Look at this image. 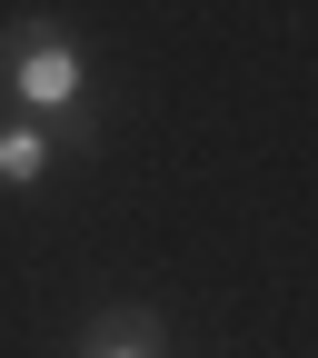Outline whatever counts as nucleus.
Listing matches in <instances>:
<instances>
[{
	"label": "nucleus",
	"mask_w": 318,
	"mask_h": 358,
	"mask_svg": "<svg viewBox=\"0 0 318 358\" xmlns=\"http://www.w3.org/2000/svg\"><path fill=\"white\" fill-rule=\"evenodd\" d=\"M10 90H20L30 110H70L80 90H89V60L70 50L60 30H30V40H20V60H10Z\"/></svg>",
	"instance_id": "nucleus-1"
},
{
	"label": "nucleus",
	"mask_w": 318,
	"mask_h": 358,
	"mask_svg": "<svg viewBox=\"0 0 318 358\" xmlns=\"http://www.w3.org/2000/svg\"><path fill=\"white\" fill-rule=\"evenodd\" d=\"M40 169H50V129H30V120H10V129H0V179H10V189H30Z\"/></svg>",
	"instance_id": "nucleus-2"
},
{
	"label": "nucleus",
	"mask_w": 318,
	"mask_h": 358,
	"mask_svg": "<svg viewBox=\"0 0 318 358\" xmlns=\"http://www.w3.org/2000/svg\"><path fill=\"white\" fill-rule=\"evenodd\" d=\"M89 358H150V338H140V329H120V338H100Z\"/></svg>",
	"instance_id": "nucleus-3"
}]
</instances>
